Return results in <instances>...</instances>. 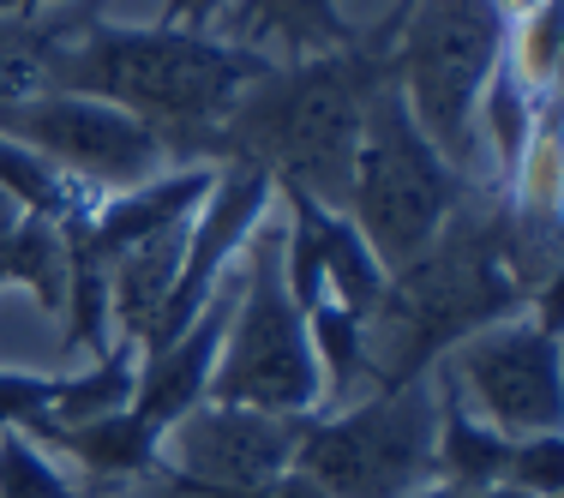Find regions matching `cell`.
Wrapping results in <instances>:
<instances>
[{"instance_id": "cell-16", "label": "cell", "mask_w": 564, "mask_h": 498, "mask_svg": "<svg viewBox=\"0 0 564 498\" xmlns=\"http://www.w3.org/2000/svg\"><path fill=\"white\" fill-rule=\"evenodd\" d=\"M85 19H97V7H66V12L48 7V12H7V19H0V115H7L12 102L43 90L55 48Z\"/></svg>"}, {"instance_id": "cell-12", "label": "cell", "mask_w": 564, "mask_h": 498, "mask_svg": "<svg viewBox=\"0 0 564 498\" xmlns=\"http://www.w3.org/2000/svg\"><path fill=\"white\" fill-rule=\"evenodd\" d=\"M235 294H240V277H228L217 294H210V306L193 318L174 343L151 348V355H139V385H132V414H144V421L163 433L174 426L186 409H198V402L210 397V372H217V348H223V331H228V313H235Z\"/></svg>"}, {"instance_id": "cell-26", "label": "cell", "mask_w": 564, "mask_h": 498, "mask_svg": "<svg viewBox=\"0 0 564 498\" xmlns=\"http://www.w3.org/2000/svg\"><path fill=\"white\" fill-rule=\"evenodd\" d=\"M19 217L24 210L0 193V289H12V247H19Z\"/></svg>"}, {"instance_id": "cell-3", "label": "cell", "mask_w": 564, "mask_h": 498, "mask_svg": "<svg viewBox=\"0 0 564 498\" xmlns=\"http://www.w3.org/2000/svg\"><path fill=\"white\" fill-rule=\"evenodd\" d=\"M271 66V55L240 48L217 31H186V24H115L85 19L55 48L43 90L97 97L109 109L144 120L169 139L174 163H198V144L210 127L235 109V97Z\"/></svg>"}, {"instance_id": "cell-28", "label": "cell", "mask_w": 564, "mask_h": 498, "mask_svg": "<svg viewBox=\"0 0 564 498\" xmlns=\"http://www.w3.org/2000/svg\"><path fill=\"white\" fill-rule=\"evenodd\" d=\"M409 498H475V492L451 487V480H426V487H421V492H409Z\"/></svg>"}, {"instance_id": "cell-30", "label": "cell", "mask_w": 564, "mask_h": 498, "mask_svg": "<svg viewBox=\"0 0 564 498\" xmlns=\"http://www.w3.org/2000/svg\"><path fill=\"white\" fill-rule=\"evenodd\" d=\"M499 7L510 12V19H517V12H529V7H541V0H499Z\"/></svg>"}, {"instance_id": "cell-14", "label": "cell", "mask_w": 564, "mask_h": 498, "mask_svg": "<svg viewBox=\"0 0 564 498\" xmlns=\"http://www.w3.org/2000/svg\"><path fill=\"white\" fill-rule=\"evenodd\" d=\"M438 385V433H433V480H451L463 492H487V487H505V468H510V451L517 439H505L499 426H487L468 397L456 390L445 372H433Z\"/></svg>"}, {"instance_id": "cell-9", "label": "cell", "mask_w": 564, "mask_h": 498, "mask_svg": "<svg viewBox=\"0 0 564 498\" xmlns=\"http://www.w3.org/2000/svg\"><path fill=\"white\" fill-rule=\"evenodd\" d=\"M0 132L19 139L24 151H36L43 163H55L66 181H78L97 198L127 193V186L151 181L163 169H181L156 127L109 109L97 97H73V90H36V97L12 102L0 115Z\"/></svg>"}, {"instance_id": "cell-1", "label": "cell", "mask_w": 564, "mask_h": 498, "mask_svg": "<svg viewBox=\"0 0 564 498\" xmlns=\"http://www.w3.org/2000/svg\"><path fill=\"white\" fill-rule=\"evenodd\" d=\"M558 289V205H522L499 186H468L438 240L384 277L360 318L367 385L397 390L433 379V367L475 331L529 313Z\"/></svg>"}, {"instance_id": "cell-19", "label": "cell", "mask_w": 564, "mask_h": 498, "mask_svg": "<svg viewBox=\"0 0 564 498\" xmlns=\"http://www.w3.org/2000/svg\"><path fill=\"white\" fill-rule=\"evenodd\" d=\"M306 336H313L318 372H325V390H355L367 379V348H360V318L343 313V306H313L306 313Z\"/></svg>"}, {"instance_id": "cell-4", "label": "cell", "mask_w": 564, "mask_h": 498, "mask_svg": "<svg viewBox=\"0 0 564 498\" xmlns=\"http://www.w3.org/2000/svg\"><path fill=\"white\" fill-rule=\"evenodd\" d=\"M468 186L475 181L456 163H445V151L414 127L391 66H384L379 90L367 97V120H360L355 169H348V198H343L348 223L360 228V240H367L372 259L384 264V277L433 247L438 228H445L456 217V205L468 198Z\"/></svg>"}, {"instance_id": "cell-23", "label": "cell", "mask_w": 564, "mask_h": 498, "mask_svg": "<svg viewBox=\"0 0 564 498\" xmlns=\"http://www.w3.org/2000/svg\"><path fill=\"white\" fill-rule=\"evenodd\" d=\"M505 487H522L529 498H558L564 492V433L517 439L505 468Z\"/></svg>"}, {"instance_id": "cell-17", "label": "cell", "mask_w": 564, "mask_h": 498, "mask_svg": "<svg viewBox=\"0 0 564 498\" xmlns=\"http://www.w3.org/2000/svg\"><path fill=\"white\" fill-rule=\"evenodd\" d=\"M132 385H139V343L115 336L102 355H90V367L61 372L55 385V426H85L97 414H115L132 402ZM48 426V433H55Z\"/></svg>"}, {"instance_id": "cell-2", "label": "cell", "mask_w": 564, "mask_h": 498, "mask_svg": "<svg viewBox=\"0 0 564 498\" xmlns=\"http://www.w3.org/2000/svg\"><path fill=\"white\" fill-rule=\"evenodd\" d=\"M384 78V24L355 36L348 48L301 61H271L235 97L210 139L198 144V163H247L271 174L276 193H306L318 205L343 210L348 169H355L367 97Z\"/></svg>"}, {"instance_id": "cell-10", "label": "cell", "mask_w": 564, "mask_h": 498, "mask_svg": "<svg viewBox=\"0 0 564 498\" xmlns=\"http://www.w3.org/2000/svg\"><path fill=\"white\" fill-rule=\"evenodd\" d=\"M313 414H264L240 402H198L174 426H163L156 444V475H169L193 498H228L259 480L294 468L301 433Z\"/></svg>"}, {"instance_id": "cell-24", "label": "cell", "mask_w": 564, "mask_h": 498, "mask_svg": "<svg viewBox=\"0 0 564 498\" xmlns=\"http://www.w3.org/2000/svg\"><path fill=\"white\" fill-rule=\"evenodd\" d=\"M228 498H330L318 480H306L301 468H282V475L271 480H259V487H247V492H228Z\"/></svg>"}, {"instance_id": "cell-22", "label": "cell", "mask_w": 564, "mask_h": 498, "mask_svg": "<svg viewBox=\"0 0 564 498\" xmlns=\"http://www.w3.org/2000/svg\"><path fill=\"white\" fill-rule=\"evenodd\" d=\"M55 385H61V372L0 367V433L48 439V426H55Z\"/></svg>"}, {"instance_id": "cell-20", "label": "cell", "mask_w": 564, "mask_h": 498, "mask_svg": "<svg viewBox=\"0 0 564 498\" xmlns=\"http://www.w3.org/2000/svg\"><path fill=\"white\" fill-rule=\"evenodd\" d=\"M0 498H78V487L43 439L0 433Z\"/></svg>"}, {"instance_id": "cell-25", "label": "cell", "mask_w": 564, "mask_h": 498, "mask_svg": "<svg viewBox=\"0 0 564 498\" xmlns=\"http://www.w3.org/2000/svg\"><path fill=\"white\" fill-rule=\"evenodd\" d=\"M228 0H163V19L156 24H186V31H210L223 19Z\"/></svg>"}, {"instance_id": "cell-13", "label": "cell", "mask_w": 564, "mask_h": 498, "mask_svg": "<svg viewBox=\"0 0 564 498\" xmlns=\"http://www.w3.org/2000/svg\"><path fill=\"white\" fill-rule=\"evenodd\" d=\"M210 181H217V169L186 163V169L151 174V181L127 186V193L97 198V210H90V223H85L90 247H97L102 259H115V252L139 247V240H156V235H169V228H186L198 217V205L210 198Z\"/></svg>"}, {"instance_id": "cell-11", "label": "cell", "mask_w": 564, "mask_h": 498, "mask_svg": "<svg viewBox=\"0 0 564 498\" xmlns=\"http://www.w3.org/2000/svg\"><path fill=\"white\" fill-rule=\"evenodd\" d=\"M282 205V282L301 313L313 306H343L367 318L384 289V264L348 223V210H330L306 193H276Z\"/></svg>"}, {"instance_id": "cell-7", "label": "cell", "mask_w": 564, "mask_h": 498, "mask_svg": "<svg viewBox=\"0 0 564 498\" xmlns=\"http://www.w3.org/2000/svg\"><path fill=\"white\" fill-rule=\"evenodd\" d=\"M433 433L438 385L414 379L372 390L348 409H318L301 433L294 468L330 498H409L433 480Z\"/></svg>"}, {"instance_id": "cell-5", "label": "cell", "mask_w": 564, "mask_h": 498, "mask_svg": "<svg viewBox=\"0 0 564 498\" xmlns=\"http://www.w3.org/2000/svg\"><path fill=\"white\" fill-rule=\"evenodd\" d=\"M510 12L499 0H397L384 19V66H391L414 127L468 174L475 163V109L492 66L505 61Z\"/></svg>"}, {"instance_id": "cell-18", "label": "cell", "mask_w": 564, "mask_h": 498, "mask_svg": "<svg viewBox=\"0 0 564 498\" xmlns=\"http://www.w3.org/2000/svg\"><path fill=\"white\" fill-rule=\"evenodd\" d=\"M12 289L36 294L43 313L66 306V235L48 217H19V247H12Z\"/></svg>"}, {"instance_id": "cell-8", "label": "cell", "mask_w": 564, "mask_h": 498, "mask_svg": "<svg viewBox=\"0 0 564 498\" xmlns=\"http://www.w3.org/2000/svg\"><path fill=\"white\" fill-rule=\"evenodd\" d=\"M433 372L468 397V409L505 439H541L564 426V379H558V289L541 294L529 313L456 343Z\"/></svg>"}, {"instance_id": "cell-27", "label": "cell", "mask_w": 564, "mask_h": 498, "mask_svg": "<svg viewBox=\"0 0 564 498\" xmlns=\"http://www.w3.org/2000/svg\"><path fill=\"white\" fill-rule=\"evenodd\" d=\"M48 7H73V0H0V19L7 12H48Z\"/></svg>"}, {"instance_id": "cell-15", "label": "cell", "mask_w": 564, "mask_h": 498, "mask_svg": "<svg viewBox=\"0 0 564 498\" xmlns=\"http://www.w3.org/2000/svg\"><path fill=\"white\" fill-rule=\"evenodd\" d=\"M43 444L73 456L90 480H132V475H156V444H163V433L144 414H132V402H127V409L97 414L85 426H55Z\"/></svg>"}, {"instance_id": "cell-21", "label": "cell", "mask_w": 564, "mask_h": 498, "mask_svg": "<svg viewBox=\"0 0 564 498\" xmlns=\"http://www.w3.org/2000/svg\"><path fill=\"white\" fill-rule=\"evenodd\" d=\"M558 36H564L558 0H541V7H529V12H517V19H510L505 61L517 66L534 90H553L558 85Z\"/></svg>"}, {"instance_id": "cell-29", "label": "cell", "mask_w": 564, "mask_h": 498, "mask_svg": "<svg viewBox=\"0 0 564 498\" xmlns=\"http://www.w3.org/2000/svg\"><path fill=\"white\" fill-rule=\"evenodd\" d=\"M475 498H529L522 487H487V492H475Z\"/></svg>"}, {"instance_id": "cell-6", "label": "cell", "mask_w": 564, "mask_h": 498, "mask_svg": "<svg viewBox=\"0 0 564 498\" xmlns=\"http://www.w3.org/2000/svg\"><path fill=\"white\" fill-rule=\"evenodd\" d=\"M247 271L228 313L217 372L205 402H240L264 414H318L325 409V372H318L306 313L289 301L282 282V223L264 217L247 240Z\"/></svg>"}]
</instances>
